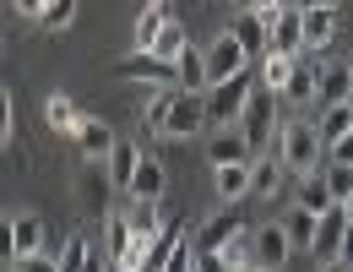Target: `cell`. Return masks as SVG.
Here are the masks:
<instances>
[{"label": "cell", "mask_w": 353, "mask_h": 272, "mask_svg": "<svg viewBox=\"0 0 353 272\" xmlns=\"http://www.w3.org/2000/svg\"><path fill=\"white\" fill-rule=\"evenodd\" d=\"M277 158H283V169H288V175H299V180L321 175V169H326V142H321V120H310V115L288 120V126H283V136H277Z\"/></svg>", "instance_id": "1"}, {"label": "cell", "mask_w": 353, "mask_h": 272, "mask_svg": "<svg viewBox=\"0 0 353 272\" xmlns=\"http://www.w3.org/2000/svg\"><path fill=\"white\" fill-rule=\"evenodd\" d=\"M256 71H245V77H234V82H218V88L207 93V126L212 131H228V126H239L245 120V109H250V98H256Z\"/></svg>", "instance_id": "2"}, {"label": "cell", "mask_w": 353, "mask_h": 272, "mask_svg": "<svg viewBox=\"0 0 353 272\" xmlns=\"http://www.w3.org/2000/svg\"><path fill=\"white\" fill-rule=\"evenodd\" d=\"M283 98L277 93L256 88V98H250V109H245V120H239V131H245V142H250V153H261V147H272L277 136H283Z\"/></svg>", "instance_id": "3"}, {"label": "cell", "mask_w": 353, "mask_h": 272, "mask_svg": "<svg viewBox=\"0 0 353 272\" xmlns=\"http://www.w3.org/2000/svg\"><path fill=\"white\" fill-rule=\"evenodd\" d=\"M261 17L272 22V55L305 60V6H283V0H261Z\"/></svg>", "instance_id": "4"}, {"label": "cell", "mask_w": 353, "mask_h": 272, "mask_svg": "<svg viewBox=\"0 0 353 272\" xmlns=\"http://www.w3.org/2000/svg\"><path fill=\"white\" fill-rule=\"evenodd\" d=\"M250 66H256V60L245 55V44H239L228 28L207 44V82H212V88H218V82H234V77H245ZM212 88H207V93H212Z\"/></svg>", "instance_id": "5"}, {"label": "cell", "mask_w": 353, "mask_h": 272, "mask_svg": "<svg viewBox=\"0 0 353 272\" xmlns=\"http://www.w3.org/2000/svg\"><path fill=\"white\" fill-rule=\"evenodd\" d=\"M228 33H234V39L245 44V55H250L256 66H261L266 55H272V22L261 17V0H256V6H245V11H234Z\"/></svg>", "instance_id": "6"}, {"label": "cell", "mask_w": 353, "mask_h": 272, "mask_svg": "<svg viewBox=\"0 0 353 272\" xmlns=\"http://www.w3.org/2000/svg\"><path fill=\"white\" fill-rule=\"evenodd\" d=\"M120 77H125V82H152V88L158 93H179V66H163V60H158V55H125V60H120Z\"/></svg>", "instance_id": "7"}, {"label": "cell", "mask_w": 353, "mask_h": 272, "mask_svg": "<svg viewBox=\"0 0 353 272\" xmlns=\"http://www.w3.org/2000/svg\"><path fill=\"white\" fill-rule=\"evenodd\" d=\"M239 234H245L239 207H218L212 218H201V229H196V251H201V256H207V251H228Z\"/></svg>", "instance_id": "8"}, {"label": "cell", "mask_w": 353, "mask_h": 272, "mask_svg": "<svg viewBox=\"0 0 353 272\" xmlns=\"http://www.w3.org/2000/svg\"><path fill=\"white\" fill-rule=\"evenodd\" d=\"M250 256H256V267H266V272H283V267H288V256H294V240L283 234V224L250 229Z\"/></svg>", "instance_id": "9"}, {"label": "cell", "mask_w": 353, "mask_h": 272, "mask_svg": "<svg viewBox=\"0 0 353 272\" xmlns=\"http://www.w3.org/2000/svg\"><path fill=\"white\" fill-rule=\"evenodd\" d=\"M207 131V98H196V93H179L174 98V115H169V142H190V136Z\"/></svg>", "instance_id": "10"}, {"label": "cell", "mask_w": 353, "mask_h": 272, "mask_svg": "<svg viewBox=\"0 0 353 272\" xmlns=\"http://www.w3.org/2000/svg\"><path fill=\"white\" fill-rule=\"evenodd\" d=\"M169 22H179L174 6H163V0H158V6H141V11H136V28H131L136 55H152V44L163 39V28H169Z\"/></svg>", "instance_id": "11"}, {"label": "cell", "mask_w": 353, "mask_h": 272, "mask_svg": "<svg viewBox=\"0 0 353 272\" xmlns=\"http://www.w3.org/2000/svg\"><path fill=\"white\" fill-rule=\"evenodd\" d=\"M337 22L343 11L337 6H305V55H321V49L337 39Z\"/></svg>", "instance_id": "12"}, {"label": "cell", "mask_w": 353, "mask_h": 272, "mask_svg": "<svg viewBox=\"0 0 353 272\" xmlns=\"http://www.w3.org/2000/svg\"><path fill=\"white\" fill-rule=\"evenodd\" d=\"M207 158H212V169H228V164H256V153H250V142L239 126H228V131H212L207 142Z\"/></svg>", "instance_id": "13"}, {"label": "cell", "mask_w": 353, "mask_h": 272, "mask_svg": "<svg viewBox=\"0 0 353 272\" xmlns=\"http://www.w3.org/2000/svg\"><path fill=\"white\" fill-rule=\"evenodd\" d=\"M71 142H77V147L88 153V164H98V158H109V153L120 147V136H114V126H109V120H98V115H88V120H82V131L71 136Z\"/></svg>", "instance_id": "14"}, {"label": "cell", "mask_w": 353, "mask_h": 272, "mask_svg": "<svg viewBox=\"0 0 353 272\" xmlns=\"http://www.w3.org/2000/svg\"><path fill=\"white\" fill-rule=\"evenodd\" d=\"M98 245H103V256H109V262L120 267V262L131 256L141 240L131 234V218H125V213H103V240H98Z\"/></svg>", "instance_id": "15"}, {"label": "cell", "mask_w": 353, "mask_h": 272, "mask_svg": "<svg viewBox=\"0 0 353 272\" xmlns=\"http://www.w3.org/2000/svg\"><path fill=\"white\" fill-rule=\"evenodd\" d=\"M141 158H147V153H141L136 142H120V147L103 158V175H109V185L131 196V180H136V169H141Z\"/></svg>", "instance_id": "16"}, {"label": "cell", "mask_w": 353, "mask_h": 272, "mask_svg": "<svg viewBox=\"0 0 353 272\" xmlns=\"http://www.w3.org/2000/svg\"><path fill=\"white\" fill-rule=\"evenodd\" d=\"M315 104H321V109H343V104H353V71H348V60H337V66L321 71V93H315Z\"/></svg>", "instance_id": "17"}, {"label": "cell", "mask_w": 353, "mask_h": 272, "mask_svg": "<svg viewBox=\"0 0 353 272\" xmlns=\"http://www.w3.org/2000/svg\"><path fill=\"white\" fill-rule=\"evenodd\" d=\"M11 245H17V262L22 256H44V218L39 213H17L11 218ZM11 262V267H17Z\"/></svg>", "instance_id": "18"}, {"label": "cell", "mask_w": 353, "mask_h": 272, "mask_svg": "<svg viewBox=\"0 0 353 272\" xmlns=\"http://www.w3.org/2000/svg\"><path fill=\"white\" fill-rule=\"evenodd\" d=\"M163 191H169V169L158 158H141V169L131 180V202H163Z\"/></svg>", "instance_id": "19"}, {"label": "cell", "mask_w": 353, "mask_h": 272, "mask_svg": "<svg viewBox=\"0 0 353 272\" xmlns=\"http://www.w3.org/2000/svg\"><path fill=\"white\" fill-rule=\"evenodd\" d=\"M294 207H305V213H315V218L337 213V196H332L326 175H310V180H299V196H294Z\"/></svg>", "instance_id": "20"}, {"label": "cell", "mask_w": 353, "mask_h": 272, "mask_svg": "<svg viewBox=\"0 0 353 272\" xmlns=\"http://www.w3.org/2000/svg\"><path fill=\"white\" fill-rule=\"evenodd\" d=\"M283 158H256V169H250V202H272L277 191H283Z\"/></svg>", "instance_id": "21"}, {"label": "cell", "mask_w": 353, "mask_h": 272, "mask_svg": "<svg viewBox=\"0 0 353 272\" xmlns=\"http://www.w3.org/2000/svg\"><path fill=\"white\" fill-rule=\"evenodd\" d=\"M44 120H49V131H60V136H77L88 115H82V109H77V104H71L65 93H49V104H44Z\"/></svg>", "instance_id": "22"}, {"label": "cell", "mask_w": 353, "mask_h": 272, "mask_svg": "<svg viewBox=\"0 0 353 272\" xmlns=\"http://www.w3.org/2000/svg\"><path fill=\"white\" fill-rule=\"evenodd\" d=\"M343 234H348V218H343V207H337V213H326V218L315 224V256H321V262H337Z\"/></svg>", "instance_id": "23"}, {"label": "cell", "mask_w": 353, "mask_h": 272, "mask_svg": "<svg viewBox=\"0 0 353 272\" xmlns=\"http://www.w3.org/2000/svg\"><path fill=\"white\" fill-rule=\"evenodd\" d=\"M125 218H131V234H136V240H158L163 224H169V218H163V202H131V207H125Z\"/></svg>", "instance_id": "24"}, {"label": "cell", "mask_w": 353, "mask_h": 272, "mask_svg": "<svg viewBox=\"0 0 353 272\" xmlns=\"http://www.w3.org/2000/svg\"><path fill=\"white\" fill-rule=\"evenodd\" d=\"M250 169H256V164H228V169H218V196H223V207L250 202Z\"/></svg>", "instance_id": "25"}, {"label": "cell", "mask_w": 353, "mask_h": 272, "mask_svg": "<svg viewBox=\"0 0 353 272\" xmlns=\"http://www.w3.org/2000/svg\"><path fill=\"white\" fill-rule=\"evenodd\" d=\"M315 213H305V207H288V218H283V234L294 240V251H315Z\"/></svg>", "instance_id": "26"}, {"label": "cell", "mask_w": 353, "mask_h": 272, "mask_svg": "<svg viewBox=\"0 0 353 272\" xmlns=\"http://www.w3.org/2000/svg\"><path fill=\"white\" fill-rule=\"evenodd\" d=\"M294 66H299V60H288V55H266L261 66H256V77H261V88H266V93H277V98H283L288 77H294Z\"/></svg>", "instance_id": "27"}, {"label": "cell", "mask_w": 353, "mask_h": 272, "mask_svg": "<svg viewBox=\"0 0 353 272\" xmlns=\"http://www.w3.org/2000/svg\"><path fill=\"white\" fill-rule=\"evenodd\" d=\"M179 234H185L179 224H163V234L147 245V272H163V267H169V256L179 251Z\"/></svg>", "instance_id": "28"}, {"label": "cell", "mask_w": 353, "mask_h": 272, "mask_svg": "<svg viewBox=\"0 0 353 272\" xmlns=\"http://www.w3.org/2000/svg\"><path fill=\"white\" fill-rule=\"evenodd\" d=\"M174 98H179V93H152V98L141 104V120H147V131H152V136H163V131H169V115H174Z\"/></svg>", "instance_id": "29"}, {"label": "cell", "mask_w": 353, "mask_h": 272, "mask_svg": "<svg viewBox=\"0 0 353 272\" xmlns=\"http://www.w3.org/2000/svg\"><path fill=\"white\" fill-rule=\"evenodd\" d=\"M343 136H353V109L348 104H343V109H321V142L337 147Z\"/></svg>", "instance_id": "30"}, {"label": "cell", "mask_w": 353, "mask_h": 272, "mask_svg": "<svg viewBox=\"0 0 353 272\" xmlns=\"http://www.w3.org/2000/svg\"><path fill=\"white\" fill-rule=\"evenodd\" d=\"M185 49H190V39H185V22H169V28H163V39L152 44V55H158L163 66H179V55H185Z\"/></svg>", "instance_id": "31"}, {"label": "cell", "mask_w": 353, "mask_h": 272, "mask_svg": "<svg viewBox=\"0 0 353 272\" xmlns=\"http://www.w3.org/2000/svg\"><path fill=\"white\" fill-rule=\"evenodd\" d=\"M88 256H92V245L71 234V240L60 245V256H54V262H60V272H88Z\"/></svg>", "instance_id": "32"}, {"label": "cell", "mask_w": 353, "mask_h": 272, "mask_svg": "<svg viewBox=\"0 0 353 272\" xmlns=\"http://www.w3.org/2000/svg\"><path fill=\"white\" fill-rule=\"evenodd\" d=\"M321 175H326V185H332V196H337V207H343V202L353 196V169H343V164H326Z\"/></svg>", "instance_id": "33"}, {"label": "cell", "mask_w": 353, "mask_h": 272, "mask_svg": "<svg viewBox=\"0 0 353 272\" xmlns=\"http://www.w3.org/2000/svg\"><path fill=\"white\" fill-rule=\"evenodd\" d=\"M103 191H109V175H98V164H88V169H82V202L98 207V202H103Z\"/></svg>", "instance_id": "34"}, {"label": "cell", "mask_w": 353, "mask_h": 272, "mask_svg": "<svg viewBox=\"0 0 353 272\" xmlns=\"http://www.w3.org/2000/svg\"><path fill=\"white\" fill-rule=\"evenodd\" d=\"M71 22H77V0H54L49 17H44V28H49V33H65Z\"/></svg>", "instance_id": "35"}, {"label": "cell", "mask_w": 353, "mask_h": 272, "mask_svg": "<svg viewBox=\"0 0 353 272\" xmlns=\"http://www.w3.org/2000/svg\"><path fill=\"white\" fill-rule=\"evenodd\" d=\"M196 262H201V251H196V240H179V251L169 256V267H163V272H196Z\"/></svg>", "instance_id": "36"}, {"label": "cell", "mask_w": 353, "mask_h": 272, "mask_svg": "<svg viewBox=\"0 0 353 272\" xmlns=\"http://www.w3.org/2000/svg\"><path fill=\"white\" fill-rule=\"evenodd\" d=\"M11 272H60V262H54V256H22Z\"/></svg>", "instance_id": "37"}, {"label": "cell", "mask_w": 353, "mask_h": 272, "mask_svg": "<svg viewBox=\"0 0 353 272\" xmlns=\"http://www.w3.org/2000/svg\"><path fill=\"white\" fill-rule=\"evenodd\" d=\"M326 164H343V169H353V136H343L337 147H326Z\"/></svg>", "instance_id": "38"}, {"label": "cell", "mask_w": 353, "mask_h": 272, "mask_svg": "<svg viewBox=\"0 0 353 272\" xmlns=\"http://www.w3.org/2000/svg\"><path fill=\"white\" fill-rule=\"evenodd\" d=\"M196 272H234V267H228V256H223V251H207V256L196 262Z\"/></svg>", "instance_id": "39"}, {"label": "cell", "mask_w": 353, "mask_h": 272, "mask_svg": "<svg viewBox=\"0 0 353 272\" xmlns=\"http://www.w3.org/2000/svg\"><path fill=\"white\" fill-rule=\"evenodd\" d=\"M337 262L353 272V224H348V234H343V251H337Z\"/></svg>", "instance_id": "40"}, {"label": "cell", "mask_w": 353, "mask_h": 272, "mask_svg": "<svg viewBox=\"0 0 353 272\" xmlns=\"http://www.w3.org/2000/svg\"><path fill=\"white\" fill-rule=\"evenodd\" d=\"M321 272H348V267L343 262H321Z\"/></svg>", "instance_id": "41"}, {"label": "cell", "mask_w": 353, "mask_h": 272, "mask_svg": "<svg viewBox=\"0 0 353 272\" xmlns=\"http://www.w3.org/2000/svg\"><path fill=\"white\" fill-rule=\"evenodd\" d=\"M343 218H348V224H353V196H348V202H343Z\"/></svg>", "instance_id": "42"}, {"label": "cell", "mask_w": 353, "mask_h": 272, "mask_svg": "<svg viewBox=\"0 0 353 272\" xmlns=\"http://www.w3.org/2000/svg\"><path fill=\"white\" fill-rule=\"evenodd\" d=\"M245 272H266V267H245Z\"/></svg>", "instance_id": "43"}, {"label": "cell", "mask_w": 353, "mask_h": 272, "mask_svg": "<svg viewBox=\"0 0 353 272\" xmlns=\"http://www.w3.org/2000/svg\"><path fill=\"white\" fill-rule=\"evenodd\" d=\"M348 71H353V55H348Z\"/></svg>", "instance_id": "44"}]
</instances>
